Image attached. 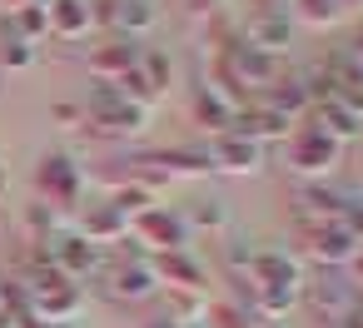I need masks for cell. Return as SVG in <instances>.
<instances>
[{
    "label": "cell",
    "instance_id": "obj_15",
    "mask_svg": "<svg viewBox=\"0 0 363 328\" xmlns=\"http://www.w3.org/2000/svg\"><path fill=\"white\" fill-rule=\"evenodd\" d=\"M303 298H308L313 313H328L333 323L353 308V288L343 278H313V283H303Z\"/></svg>",
    "mask_w": 363,
    "mask_h": 328
},
{
    "label": "cell",
    "instance_id": "obj_25",
    "mask_svg": "<svg viewBox=\"0 0 363 328\" xmlns=\"http://www.w3.org/2000/svg\"><path fill=\"white\" fill-rule=\"evenodd\" d=\"M0 6H6V11H11V16H16V11H21V6H35V0H0Z\"/></svg>",
    "mask_w": 363,
    "mask_h": 328
},
{
    "label": "cell",
    "instance_id": "obj_7",
    "mask_svg": "<svg viewBox=\"0 0 363 328\" xmlns=\"http://www.w3.org/2000/svg\"><path fill=\"white\" fill-rule=\"evenodd\" d=\"M100 278H105V298H120V303H140L160 288L150 264H110Z\"/></svg>",
    "mask_w": 363,
    "mask_h": 328
},
{
    "label": "cell",
    "instance_id": "obj_21",
    "mask_svg": "<svg viewBox=\"0 0 363 328\" xmlns=\"http://www.w3.org/2000/svg\"><path fill=\"white\" fill-rule=\"evenodd\" d=\"M343 16V0H303V21L308 26H328Z\"/></svg>",
    "mask_w": 363,
    "mask_h": 328
},
{
    "label": "cell",
    "instance_id": "obj_17",
    "mask_svg": "<svg viewBox=\"0 0 363 328\" xmlns=\"http://www.w3.org/2000/svg\"><path fill=\"white\" fill-rule=\"evenodd\" d=\"M194 120H204L214 135H224V130L234 125V105H229L219 90H199V95H194Z\"/></svg>",
    "mask_w": 363,
    "mask_h": 328
},
{
    "label": "cell",
    "instance_id": "obj_1",
    "mask_svg": "<svg viewBox=\"0 0 363 328\" xmlns=\"http://www.w3.org/2000/svg\"><path fill=\"white\" fill-rule=\"evenodd\" d=\"M284 145H289V169H298V174H328L343 154V145L318 125H298Z\"/></svg>",
    "mask_w": 363,
    "mask_h": 328
},
{
    "label": "cell",
    "instance_id": "obj_19",
    "mask_svg": "<svg viewBox=\"0 0 363 328\" xmlns=\"http://www.w3.org/2000/svg\"><path fill=\"white\" fill-rule=\"evenodd\" d=\"M35 65V45H26V40H6L0 45V70H30Z\"/></svg>",
    "mask_w": 363,
    "mask_h": 328
},
{
    "label": "cell",
    "instance_id": "obj_2",
    "mask_svg": "<svg viewBox=\"0 0 363 328\" xmlns=\"http://www.w3.org/2000/svg\"><path fill=\"white\" fill-rule=\"evenodd\" d=\"M80 184H85V174H80V164H75L70 154H45V159L35 164V194H40V204H50V209L75 204V199H80Z\"/></svg>",
    "mask_w": 363,
    "mask_h": 328
},
{
    "label": "cell",
    "instance_id": "obj_8",
    "mask_svg": "<svg viewBox=\"0 0 363 328\" xmlns=\"http://www.w3.org/2000/svg\"><path fill=\"white\" fill-rule=\"evenodd\" d=\"M140 55H145V50H140L135 40H120V35H115V40H105V45L90 50V75L105 80V85H115V80H125V75L140 65Z\"/></svg>",
    "mask_w": 363,
    "mask_h": 328
},
{
    "label": "cell",
    "instance_id": "obj_27",
    "mask_svg": "<svg viewBox=\"0 0 363 328\" xmlns=\"http://www.w3.org/2000/svg\"><path fill=\"white\" fill-rule=\"evenodd\" d=\"M353 268H358V278H363V254H353Z\"/></svg>",
    "mask_w": 363,
    "mask_h": 328
},
{
    "label": "cell",
    "instance_id": "obj_12",
    "mask_svg": "<svg viewBox=\"0 0 363 328\" xmlns=\"http://www.w3.org/2000/svg\"><path fill=\"white\" fill-rule=\"evenodd\" d=\"M105 26L120 30V40H135L155 26V0H105V11H100Z\"/></svg>",
    "mask_w": 363,
    "mask_h": 328
},
{
    "label": "cell",
    "instance_id": "obj_16",
    "mask_svg": "<svg viewBox=\"0 0 363 328\" xmlns=\"http://www.w3.org/2000/svg\"><path fill=\"white\" fill-rule=\"evenodd\" d=\"M150 268H155V278H169V288H194V293L204 288V268H199L184 249H179V254H164V259L150 264Z\"/></svg>",
    "mask_w": 363,
    "mask_h": 328
},
{
    "label": "cell",
    "instance_id": "obj_13",
    "mask_svg": "<svg viewBox=\"0 0 363 328\" xmlns=\"http://www.w3.org/2000/svg\"><path fill=\"white\" fill-rule=\"evenodd\" d=\"M130 234V219L105 199V204H90L85 214H80V239L85 244H115V239H125Z\"/></svg>",
    "mask_w": 363,
    "mask_h": 328
},
{
    "label": "cell",
    "instance_id": "obj_14",
    "mask_svg": "<svg viewBox=\"0 0 363 328\" xmlns=\"http://www.w3.org/2000/svg\"><path fill=\"white\" fill-rule=\"evenodd\" d=\"M45 16H50V35L55 40H85L90 26H95V11L85 6V0H50Z\"/></svg>",
    "mask_w": 363,
    "mask_h": 328
},
{
    "label": "cell",
    "instance_id": "obj_30",
    "mask_svg": "<svg viewBox=\"0 0 363 328\" xmlns=\"http://www.w3.org/2000/svg\"><path fill=\"white\" fill-rule=\"evenodd\" d=\"M343 6H363V0H343Z\"/></svg>",
    "mask_w": 363,
    "mask_h": 328
},
{
    "label": "cell",
    "instance_id": "obj_10",
    "mask_svg": "<svg viewBox=\"0 0 363 328\" xmlns=\"http://www.w3.org/2000/svg\"><path fill=\"white\" fill-rule=\"evenodd\" d=\"M289 35H294V21H289L284 11H259V16H249V26H244V45H254V50H264V55H279V50L289 45Z\"/></svg>",
    "mask_w": 363,
    "mask_h": 328
},
{
    "label": "cell",
    "instance_id": "obj_9",
    "mask_svg": "<svg viewBox=\"0 0 363 328\" xmlns=\"http://www.w3.org/2000/svg\"><path fill=\"white\" fill-rule=\"evenodd\" d=\"M298 234H303L308 259H318V264H353V254H358V244L348 239L343 224H318V229H298Z\"/></svg>",
    "mask_w": 363,
    "mask_h": 328
},
{
    "label": "cell",
    "instance_id": "obj_26",
    "mask_svg": "<svg viewBox=\"0 0 363 328\" xmlns=\"http://www.w3.org/2000/svg\"><path fill=\"white\" fill-rule=\"evenodd\" d=\"M259 6H264V11H279V6H289V0H259Z\"/></svg>",
    "mask_w": 363,
    "mask_h": 328
},
{
    "label": "cell",
    "instance_id": "obj_4",
    "mask_svg": "<svg viewBox=\"0 0 363 328\" xmlns=\"http://www.w3.org/2000/svg\"><path fill=\"white\" fill-rule=\"evenodd\" d=\"M204 159H209V169H224V174H249V169H259L264 149H259L254 140H244V135L224 130V135H214V140H209Z\"/></svg>",
    "mask_w": 363,
    "mask_h": 328
},
{
    "label": "cell",
    "instance_id": "obj_28",
    "mask_svg": "<svg viewBox=\"0 0 363 328\" xmlns=\"http://www.w3.org/2000/svg\"><path fill=\"white\" fill-rule=\"evenodd\" d=\"M0 194H6V169H0Z\"/></svg>",
    "mask_w": 363,
    "mask_h": 328
},
{
    "label": "cell",
    "instance_id": "obj_23",
    "mask_svg": "<svg viewBox=\"0 0 363 328\" xmlns=\"http://www.w3.org/2000/svg\"><path fill=\"white\" fill-rule=\"evenodd\" d=\"M16 328H50V323H40V318H30V313H26V318H16Z\"/></svg>",
    "mask_w": 363,
    "mask_h": 328
},
{
    "label": "cell",
    "instance_id": "obj_20",
    "mask_svg": "<svg viewBox=\"0 0 363 328\" xmlns=\"http://www.w3.org/2000/svg\"><path fill=\"white\" fill-rule=\"evenodd\" d=\"M140 75H145V80H150V90L160 95V90L169 85V60H164L160 50H145V55H140Z\"/></svg>",
    "mask_w": 363,
    "mask_h": 328
},
{
    "label": "cell",
    "instance_id": "obj_18",
    "mask_svg": "<svg viewBox=\"0 0 363 328\" xmlns=\"http://www.w3.org/2000/svg\"><path fill=\"white\" fill-rule=\"evenodd\" d=\"M11 35L16 40H26V45H35V40H45L50 35V16H45V0H35V6H21L16 16H11Z\"/></svg>",
    "mask_w": 363,
    "mask_h": 328
},
{
    "label": "cell",
    "instance_id": "obj_6",
    "mask_svg": "<svg viewBox=\"0 0 363 328\" xmlns=\"http://www.w3.org/2000/svg\"><path fill=\"white\" fill-rule=\"evenodd\" d=\"M45 254H50L55 273H60V278H70V283L100 268V254H95V244H85L80 234H60V239H50V244H45Z\"/></svg>",
    "mask_w": 363,
    "mask_h": 328
},
{
    "label": "cell",
    "instance_id": "obj_3",
    "mask_svg": "<svg viewBox=\"0 0 363 328\" xmlns=\"http://www.w3.org/2000/svg\"><path fill=\"white\" fill-rule=\"evenodd\" d=\"M130 229H135V239H145V244L160 249V254H179V249L189 244V219L174 214V209H164V204H155V209H145L140 219H130Z\"/></svg>",
    "mask_w": 363,
    "mask_h": 328
},
{
    "label": "cell",
    "instance_id": "obj_5",
    "mask_svg": "<svg viewBox=\"0 0 363 328\" xmlns=\"http://www.w3.org/2000/svg\"><path fill=\"white\" fill-rule=\"evenodd\" d=\"M75 308H80V283H70V278L30 288V318H40V323H70Z\"/></svg>",
    "mask_w": 363,
    "mask_h": 328
},
{
    "label": "cell",
    "instance_id": "obj_24",
    "mask_svg": "<svg viewBox=\"0 0 363 328\" xmlns=\"http://www.w3.org/2000/svg\"><path fill=\"white\" fill-rule=\"evenodd\" d=\"M189 6H194V11H219L224 0H189Z\"/></svg>",
    "mask_w": 363,
    "mask_h": 328
},
{
    "label": "cell",
    "instance_id": "obj_22",
    "mask_svg": "<svg viewBox=\"0 0 363 328\" xmlns=\"http://www.w3.org/2000/svg\"><path fill=\"white\" fill-rule=\"evenodd\" d=\"M204 318H209L214 328H249V313H239V308H229V303H204Z\"/></svg>",
    "mask_w": 363,
    "mask_h": 328
},
{
    "label": "cell",
    "instance_id": "obj_29",
    "mask_svg": "<svg viewBox=\"0 0 363 328\" xmlns=\"http://www.w3.org/2000/svg\"><path fill=\"white\" fill-rule=\"evenodd\" d=\"M50 328H75V323H50Z\"/></svg>",
    "mask_w": 363,
    "mask_h": 328
},
{
    "label": "cell",
    "instance_id": "obj_11",
    "mask_svg": "<svg viewBox=\"0 0 363 328\" xmlns=\"http://www.w3.org/2000/svg\"><path fill=\"white\" fill-rule=\"evenodd\" d=\"M343 209H348V199L343 194H328L323 184H308V189H298V229H318V224H338L343 219Z\"/></svg>",
    "mask_w": 363,
    "mask_h": 328
}]
</instances>
